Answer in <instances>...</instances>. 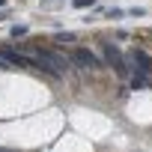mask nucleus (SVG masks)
I'll use <instances>...</instances> for the list:
<instances>
[{"instance_id":"f03ea898","label":"nucleus","mask_w":152,"mask_h":152,"mask_svg":"<svg viewBox=\"0 0 152 152\" xmlns=\"http://www.w3.org/2000/svg\"><path fill=\"white\" fill-rule=\"evenodd\" d=\"M72 57H75V63L84 66V69H99V57H96L93 51H87V48H78Z\"/></svg>"},{"instance_id":"7ed1b4c3","label":"nucleus","mask_w":152,"mask_h":152,"mask_svg":"<svg viewBox=\"0 0 152 152\" xmlns=\"http://www.w3.org/2000/svg\"><path fill=\"white\" fill-rule=\"evenodd\" d=\"M131 60L140 66V72H143V75H149V72H152V66H149V54H143V51H134V54H131Z\"/></svg>"},{"instance_id":"6e6552de","label":"nucleus","mask_w":152,"mask_h":152,"mask_svg":"<svg viewBox=\"0 0 152 152\" xmlns=\"http://www.w3.org/2000/svg\"><path fill=\"white\" fill-rule=\"evenodd\" d=\"M3 3H6V0H0V6H3Z\"/></svg>"},{"instance_id":"0eeeda50","label":"nucleus","mask_w":152,"mask_h":152,"mask_svg":"<svg viewBox=\"0 0 152 152\" xmlns=\"http://www.w3.org/2000/svg\"><path fill=\"white\" fill-rule=\"evenodd\" d=\"M0 69H6V66H3V60H0Z\"/></svg>"},{"instance_id":"423d86ee","label":"nucleus","mask_w":152,"mask_h":152,"mask_svg":"<svg viewBox=\"0 0 152 152\" xmlns=\"http://www.w3.org/2000/svg\"><path fill=\"white\" fill-rule=\"evenodd\" d=\"M72 3L78 6V9H87V6H93V3H96V0H72Z\"/></svg>"},{"instance_id":"f257e3e1","label":"nucleus","mask_w":152,"mask_h":152,"mask_svg":"<svg viewBox=\"0 0 152 152\" xmlns=\"http://www.w3.org/2000/svg\"><path fill=\"white\" fill-rule=\"evenodd\" d=\"M104 60L119 72V75H125V60H122V54H119V48H113L110 42H104Z\"/></svg>"},{"instance_id":"39448f33","label":"nucleus","mask_w":152,"mask_h":152,"mask_svg":"<svg viewBox=\"0 0 152 152\" xmlns=\"http://www.w3.org/2000/svg\"><path fill=\"white\" fill-rule=\"evenodd\" d=\"M143 84H146V78H143V75H134V81H131V87H134V90H140Z\"/></svg>"},{"instance_id":"20e7f679","label":"nucleus","mask_w":152,"mask_h":152,"mask_svg":"<svg viewBox=\"0 0 152 152\" xmlns=\"http://www.w3.org/2000/svg\"><path fill=\"white\" fill-rule=\"evenodd\" d=\"M54 42H57V45H66V42H75V33H57V36H54Z\"/></svg>"}]
</instances>
